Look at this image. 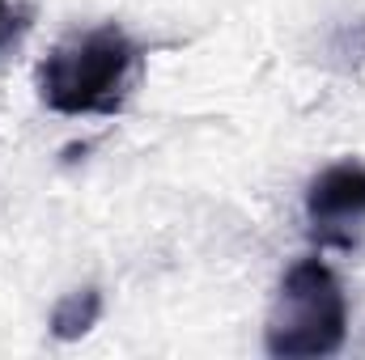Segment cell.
<instances>
[{
    "mask_svg": "<svg viewBox=\"0 0 365 360\" xmlns=\"http://www.w3.org/2000/svg\"><path fill=\"white\" fill-rule=\"evenodd\" d=\"M140 73V47L119 26H98L51 47L38 64V97L56 115H119Z\"/></svg>",
    "mask_w": 365,
    "mask_h": 360,
    "instance_id": "obj_1",
    "label": "cell"
},
{
    "mask_svg": "<svg viewBox=\"0 0 365 360\" xmlns=\"http://www.w3.org/2000/svg\"><path fill=\"white\" fill-rule=\"evenodd\" d=\"M349 335V301L336 271L319 259H302L284 271L272 314L264 327V348L276 360L336 356Z\"/></svg>",
    "mask_w": 365,
    "mask_h": 360,
    "instance_id": "obj_2",
    "label": "cell"
},
{
    "mask_svg": "<svg viewBox=\"0 0 365 360\" xmlns=\"http://www.w3.org/2000/svg\"><path fill=\"white\" fill-rule=\"evenodd\" d=\"M306 225L319 246L353 250L365 229V166L336 162L306 191Z\"/></svg>",
    "mask_w": 365,
    "mask_h": 360,
    "instance_id": "obj_3",
    "label": "cell"
},
{
    "mask_svg": "<svg viewBox=\"0 0 365 360\" xmlns=\"http://www.w3.org/2000/svg\"><path fill=\"white\" fill-rule=\"evenodd\" d=\"M102 318V292L98 288H77V292H64L51 309V335L56 339H81L90 335Z\"/></svg>",
    "mask_w": 365,
    "mask_h": 360,
    "instance_id": "obj_4",
    "label": "cell"
},
{
    "mask_svg": "<svg viewBox=\"0 0 365 360\" xmlns=\"http://www.w3.org/2000/svg\"><path fill=\"white\" fill-rule=\"evenodd\" d=\"M26 26H30V9L21 0H0V51L17 47Z\"/></svg>",
    "mask_w": 365,
    "mask_h": 360,
    "instance_id": "obj_5",
    "label": "cell"
}]
</instances>
